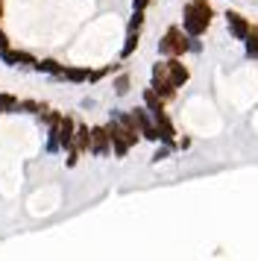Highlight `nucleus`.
Returning <instances> with one entry per match:
<instances>
[{"label":"nucleus","mask_w":258,"mask_h":261,"mask_svg":"<svg viewBox=\"0 0 258 261\" xmlns=\"http://www.w3.org/2000/svg\"><path fill=\"white\" fill-rule=\"evenodd\" d=\"M211 18H214V9H211L209 0H188L185 9H182V30L188 36L202 38L209 33Z\"/></svg>","instance_id":"obj_1"},{"label":"nucleus","mask_w":258,"mask_h":261,"mask_svg":"<svg viewBox=\"0 0 258 261\" xmlns=\"http://www.w3.org/2000/svg\"><path fill=\"white\" fill-rule=\"evenodd\" d=\"M159 53L164 59L167 56H185L188 53V33L182 27H167L164 36L159 38Z\"/></svg>","instance_id":"obj_2"},{"label":"nucleus","mask_w":258,"mask_h":261,"mask_svg":"<svg viewBox=\"0 0 258 261\" xmlns=\"http://www.w3.org/2000/svg\"><path fill=\"white\" fill-rule=\"evenodd\" d=\"M150 85L156 88V94L162 97L164 103H170V100H176V94H179V88H176V85L170 83V76H167V68H164V59L152 65V80H150Z\"/></svg>","instance_id":"obj_3"},{"label":"nucleus","mask_w":258,"mask_h":261,"mask_svg":"<svg viewBox=\"0 0 258 261\" xmlns=\"http://www.w3.org/2000/svg\"><path fill=\"white\" fill-rule=\"evenodd\" d=\"M0 62L6 65V68H21V71H35V56L33 53H27V50H15V47H6L0 50Z\"/></svg>","instance_id":"obj_4"},{"label":"nucleus","mask_w":258,"mask_h":261,"mask_svg":"<svg viewBox=\"0 0 258 261\" xmlns=\"http://www.w3.org/2000/svg\"><path fill=\"white\" fill-rule=\"evenodd\" d=\"M164 68H167V76H170V83H173L176 88H182V85L191 80V71L185 68L182 56H167V59H164Z\"/></svg>","instance_id":"obj_5"},{"label":"nucleus","mask_w":258,"mask_h":261,"mask_svg":"<svg viewBox=\"0 0 258 261\" xmlns=\"http://www.w3.org/2000/svg\"><path fill=\"white\" fill-rule=\"evenodd\" d=\"M91 155H97V159L112 155V138H109L106 126H91Z\"/></svg>","instance_id":"obj_6"},{"label":"nucleus","mask_w":258,"mask_h":261,"mask_svg":"<svg viewBox=\"0 0 258 261\" xmlns=\"http://www.w3.org/2000/svg\"><path fill=\"white\" fill-rule=\"evenodd\" d=\"M223 18H226V27H229L232 38H238V41H244L246 33L252 30V24H249L241 12H235V9H226V15H223Z\"/></svg>","instance_id":"obj_7"},{"label":"nucleus","mask_w":258,"mask_h":261,"mask_svg":"<svg viewBox=\"0 0 258 261\" xmlns=\"http://www.w3.org/2000/svg\"><path fill=\"white\" fill-rule=\"evenodd\" d=\"M73 132H76V120L70 118V115H62V123H59V150H70L73 147Z\"/></svg>","instance_id":"obj_8"},{"label":"nucleus","mask_w":258,"mask_h":261,"mask_svg":"<svg viewBox=\"0 0 258 261\" xmlns=\"http://www.w3.org/2000/svg\"><path fill=\"white\" fill-rule=\"evenodd\" d=\"M141 106L147 109V112H150V115H159V112H167V103H164L162 97L156 94V88H152V85H147V88H144V94H141Z\"/></svg>","instance_id":"obj_9"},{"label":"nucleus","mask_w":258,"mask_h":261,"mask_svg":"<svg viewBox=\"0 0 258 261\" xmlns=\"http://www.w3.org/2000/svg\"><path fill=\"white\" fill-rule=\"evenodd\" d=\"M73 147L80 153H91V126L88 123H76V132H73Z\"/></svg>","instance_id":"obj_10"},{"label":"nucleus","mask_w":258,"mask_h":261,"mask_svg":"<svg viewBox=\"0 0 258 261\" xmlns=\"http://www.w3.org/2000/svg\"><path fill=\"white\" fill-rule=\"evenodd\" d=\"M59 80H65V83H88V68H82V65H65L62 73H59Z\"/></svg>","instance_id":"obj_11"},{"label":"nucleus","mask_w":258,"mask_h":261,"mask_svg":"<svg viewBox=\"0 0 258 261\" xmlns=\"http://www.w3.org/2000/svg\"><path fill=\"white\" fill-rule=\"evenodd\" d=\"M62 68H65V65H62L59 59H38V62H35V71L44 73V76H53V80H59Z\"/></svg>","instance_id":"obj_12"},{"label":"nucleus","mask_w":258,"mask_h":261,"mask_svg":"<svg viewBox=\"0 0 258 261\" xmlns=\"http://www.w3.org/2000/svg\"><path fill=\"white\" fill-rule=\"evenodd\" d=\"M38 120L44 123L47 129H59V123H62V112H59V109H50V106H44L41 112H38Z\"/></svg>","instance_id":"obj_13"},{"label":"nucleus","mask_w":258,"mask_h":261,"mask_svg":"<svg viewBox=\"0 0 258 261\" xmlns=\"http://www.w3.org/2000/svg\"><path fill=\"white\" fill-rule=\"evenodd\" d=\"M141 44V33L138 30H126V41H123V50H120V59H129Z\"/></svg>","instance_id":"obj_14"},{"label":"nucleus","mask_w":258,"mask_h":261,"mask_svg":"<svg viewBox=\"0 0 258 261\" xmlns=\"http://www.w3.org/2000/svg\"><path fill=\"white\" fill-rule=\"evenodd\" d=\"M109 138H112V155H115V159H126V153L132 150V147L123 141V135L115 132V135H109Z\"/></svg>","instance_id":"obj_15"},{"label":"nucleus","mask_w":258,"mask_h":261,"mask_svg":"<svg viewBox=\"0 0 258 261\" xmlns=\"http://www.w3.org/2000/svg\"><path fill=\"white\" fill-rule=\"evenodd\" d=\"M18 109V97L12 91H0V115H15Z\"/></svg>","instance_id":"obj_16"},{"label":"nucleus","mask_w":258,"mask_h":261,"mask_svg":"<svg viewBox=\"0 0 258 261\" xmlns=\"http://www.w3.org/2000/svg\"><path fill=\"white\" fill-rule=\"evenodd\" d=\"M244 50H246V56L249 59H258V30L252 27L249 33H246V38H244Z\"/></svg>","instance_id":"obj_17"},{"label":"nucleus","mask_w":258,"mask_h":261,"mask_svg":"<svg viewBox=\"0 0 258 261\" xmlns=\"http://www.w3.org/2000/svg\"><path fill=\"white\" fill-rule=\"evenodd\" d=\"M129 115H132V123L138 126V132H141V126H147V123H152V115L147 112L144 106H138V109H129Z\"/></svg>","instance_id":"obj_18"},{"label":"nucleus","mask_w":258,"mask_h":261,"mask_svg":"<svg viewBox=\"0 0 258 261\" xmlns=\"http://www.w3.org/2000/svg\"><path fill=\"white\" fill-rule=\"evenodd\" d=\"M47 103H38V100H18V109L15 112H23V115H38Z\"/></svg>","instance_id":"obj_19"},{"label":"nucleus","mask_w":258,"mask_h":261,"mask_svg":"<svg viewBox=\"0 0 258 261\" xmlns=\"http://www.w3.org/2000/svg\"><path fill=\"white\" fill-rule=\"evenodd\" d=\"M129 73H120V76H115V94L117 97H126L129 94Z\"/></svg>","instance_id":"obj_20"},{"label":"nucleus","mask_w":258,"mask_h":261,"mask_svg":"<svg viewBox=\"0 0 258 261\" xmlns=\"http://www.w3.org/2000/svg\"><path fill=\"white\" fill-rule=\"evenodd\" d=\"M120 65H109V68H97V71H88V83H100L103 76H109V73H115Z\"/></svg>","instance_id":"obj_21"},{"label":"nucleus","mask_w":258,"mask_h":261,"mask_svg":"<svg viewBox=\"0 0 258 261\" xmlns=\"http://www.w3.org/2000/svg\"><path fill=\"white\" fill-rule=\"evenodd\" d=\"M141 141L159 144V129H156V123H147V126H141Z\"/></svg>","instance_id":"obj_22"},{"label":"nucleus","mask_w":258,"mask_h":261,"mask_svg":"<svg viewBox=\"0 0 258 261\" xmlns=\"http://www.w3.org/2000/svg\"><path fill=\"white\" fill-rule=\"evenodd\" d=\"M44 150L50 155H56L59 153V135H56V129H47V144H44Z\"/></svg>","instance_id":"obj_23"},{"label":"nucleus","mask_w":258,"mask_h":261,"mask_svg":"<svg viewBox=\"0 0 258 261\" xmlns=\"http://www.w3.org/2000/svg\"><path fill=\"white\" fill-rule=\"evenodd\" d=\"M141 27H144V9H132V18H129L126 30H138L141 33Z\"/></svg>","instance_id":"obj_24"},{"label":"nucleus","mask_w":258,"mask_h":261,"mask_svg":"<svg viewBox=\"0 0 258 261\" xmlns=\"http://www.w3.org/2000/svg\"><path fill=\"white\" fill-rule=\"evenodd\" d=\"M82 159V153L76 150V147H70V150H65V167H76V162Z\"/></svg>","instance_id":"obj_25"},{"label":"nucleus","mask_w":258,"mask_h":261,"mask_svg":"<svg viewBox=\"0 0 258 261\" xmlns=\"http://www.w3.org/2000/svg\"><path fill=\"white\" fill-rule=\"evenodd\" d=\"M170 153H173V147H167V144H162V147H159V150L152 153V162L159 165V162H164V159H167V155H170Z\"/></svg>","instance_id":"obj_26"},{"label":"nucleus","mask_w":258,"mask_h":261,"mask_svg":"<svg viewBox=\"0 0 258 261\" xmlns=\"http://www.w3.org/2000/svg\"><path fill=\"white\" fill-rule=\"evenodd\" d=\"M6 47H12V41H9V36H6V30L0 27V50H6Z\"/></svg>","instance_id":"obj_27"},{"label":"nucleus","mask_w":258,"mask_h":261,"mask_svg":"<svg viewBox=\"0 0 258 261\" xmlns=\"http://www.w3.org/2000/svg\"><path fill=\"white\" fill-rule=\"evenodd\" d=\"M152 0H132V9H147Z\"/></svg>","instance_id":"obj_28"},{"label":"nucleus","mask_w":258,"mask_h":261,"mask_svg":"<svg viewBox=\"0 0 258 261\" xmlns=\"http://www.w3.org/2000/svg\"><path fill=\"white\" fill-rule=\"evenodd\" d=\"M3 9H6V3H0V18H3Z\"/></svg>","instance_id":"obj_29"},{"label":"nucleus","mask_w":258,"mask_h":261,"mask_svg":"<svg viewBox=\"0 0 258 261\" xmlns=\"http://www.w3.org/2000/svg\"><path fill=\"white\" fill-rule=\"evenodd\" d=\"M0 3H3V0H0Z\"/></svg>","instance_id":"obj_30"}]
</instances>
